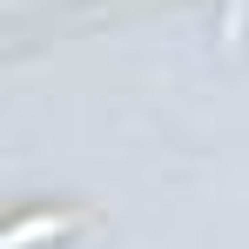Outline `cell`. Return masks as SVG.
Segmentation results:
<instances>
[{
	"label": "cell",
	"mask_w": 249,
	"mask_h": 249,
	"mask_svg": "<svg viewBox=\"0 0 249 249\" xmlns=\"http://www.w3.org/2000/svg\"><path fill=\"white\" fill-rule=\"evenodd\" d=\"M61 229H68L61 215H34V222H20V229L7 236V249H27V243H41V236H61Z\"/></svg>",
	"instance_id": "obj_1"
}]
</instances>
